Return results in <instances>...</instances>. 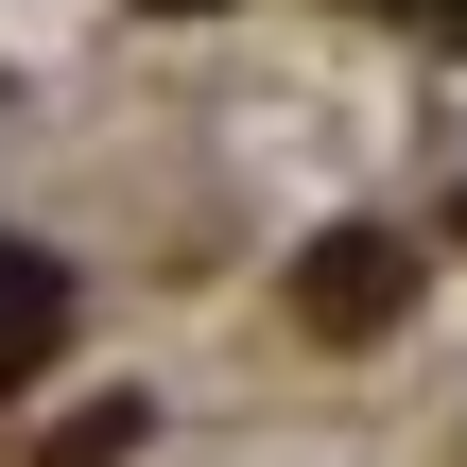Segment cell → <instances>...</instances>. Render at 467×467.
Masks as SVG:
<instances>
[{
	"instance_id": "1",
	"label": "cell",
	"mask_w": 467,
	"mask_h": 467,
	"mask_svg": "<svg viewBox=\"0 0 467 467\" xmlns=\"http://www.w3.org/2000/svg\"><path fill=\"white\" fill-rule=\"evenodd\" d=\"M416 277H399V243L381 225H347V243H312V329H381Z\"/></svg>"
},
{
	"instance_id": "2",
	"label": "cell",
	"mask_w": 467,
	"mask_h": 467,
	"mask_svg": "<svg viewBox=\"0 0 467 467\" xmlns=\"http://www.w3.org/2000/svg\"><path fill=\"white\" fill-rule=\"evenodd\" d=\"M416 17H433V35H467V0H416Z\"/></svg>"
}]
</instances>
